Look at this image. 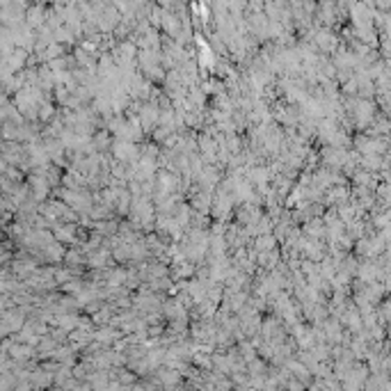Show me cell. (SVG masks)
Wrapping results in <instances>:
<instances>
[{"instance_id":"8992f818","label":"cell","mask_w":391,"mask_h":391,"mask_svg":"<svg viewBox=\"0 0 391 391\" xmlns=\"http://www.w3.org/2000/svg\"><path fill=\"white\" fill-rule=\"evenodd\" d=\"M307 234L309 236H320L323 234L320 222H309V224H307Z\"/></svg>"},{"instance_id":"5b68a950","label":"cell","mask_w":391,"mask_h":391,"mask_svg":"<svg viewBox=\"0 0 391 391\" xmlns=\"http://www.w3.org/2000/svg\"><path fill=\"white\" fill-rule=\"evenodd\" d=\"M64 261H66V265H80L83 263V254L80 252H66Z\"/></svg>"},{"instance_id":"7a4b0ae2","label":"cell","mask_w":391,"mask_h":391,"mask_svg":"<svg viewBox=\"0 0 391 391\" xmlns=\"http://www.w3.org/2000/svg\"><path fill=\"white\" fill-rule=\"evenodd\" d=\"M41 252H43V259L51 261V263H55V261H62V259L66 257V249L60 245V240H55V243L46 245V247H43Z\"/></svg>"},{"instance_id":"3957f363","label":"cell","mask_w":391,"mask_h":391,"mask_svg":"<svg viewBox=\"0 0 391 391\" xmlns=\"http://www.w3.org/2000/svg\"><path fill=\"white\" fill-rule=\"evenodd\" d=\"M277 236L274 234H261L257 236V240H254V249L257 252H270V249L277 247Z\"/></svg>"},{"instance_id":"6da1fadb","label":"cell","mask_w":391,"mask_h":391,"mask_svg":"<svg viewBox=\"0 0 391 391\" xmlns=\"http://www.w3.org/2000/svg\"><path fill=\"white\" fill-rule=\"evenodd\" d=\"M53 236L60 243H74L76 240V226L74 224H53Z\"/></svg>"},{"instance_id":"277c9868","label":"cell","mask_w":391,"mask_h":391,"mask_svg":"<svg viewBox=\"0 0 391 391\" xmlns=\"http://www.w3.org/2000/svg\"><path fill=\"white\" fill-rule=\"evenodd\" d=\"M117 336H119V332L110 330V327H103V330L94 332V339L99 341V343H112V341L117 339Z\"/></svg>"}]
</instances>
